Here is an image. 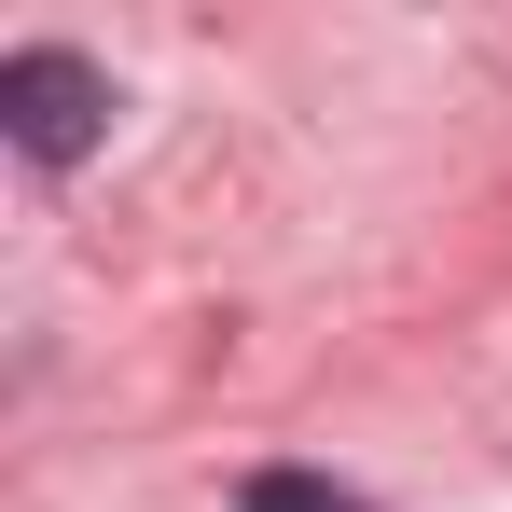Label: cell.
<instances>
[{"instance_id": "cell-1", "label": "cell", "mask_w": 512, "mask_h": 512, "mask_svg": "<svg viewBox=\"0 0 512 512\" xmlns=\"http://www.w3.org/2000/svg\"><path fill=\"white\" fill-rule=\"evenodd\" d=\"M0 139H14L28 167H84L97 139H111V70H97V56H70V42L0 56Z\"/></svg>"}, {"instance_id": "cell-2", "label": "cell", "mask_w": 512, "mask_h": 512, "mask_svg": "<svg viewBox=\"0 0 512 512\" xmlns=\"http://www.w3.org/2000/svg\"><path fill=\"white\" fill-rule=\"evenodd\" d=\"M250 512H374V499H346L319 471H250Z\"/></svg>"}]
</instances>
